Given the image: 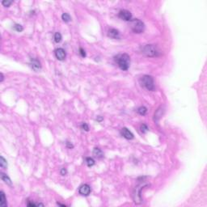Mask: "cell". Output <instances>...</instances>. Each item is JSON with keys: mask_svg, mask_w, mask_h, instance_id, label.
Masks as SVG:
<instances>
[{"mask_svg": "<svg viewBox=\"0 0 207 207\" xmlns=\"http://www.w3.org/2000/svg\"><path fill=\"white\" fill-rule=\"evenodd\" d=\"M115 62L122 71H128L129 65H130V57L127 54H118L115 57Z\"/></svg>", "mask_w": 207, "mask_h": 207, "instance_id": "obj_1", "label": "cell"}, {"mask_svg": "<svg viewBox=\"0 0 207 207\" xmlns=\"http://www.w3.org/2000/svg\"><path fill=\"white\" fill-rule=\"evenodd\" d=\"M141 84L143 88H145L148 91L155 90V81L152 76L151 75H144L140 79Z\"/></svg>", "mask_w": 207, "mask_h": 207, "instance_id": "obj_2", "label": "cell"}, {"mask_svg": "<svg viewBox=\"0 0 207 207\" xmlns=\"http://www.w3.org/2000/svg\"><path fill=\"white\" fill-rule=\"evenodd\" d=\"M142 52L147 57H157L159 55V52L157 47L154 45H145L142 48Z\"/></svg>", "mask_w": 207, "mask_h": 207, "instance_id": "obj_3", "label": "cell"}, {"mask_svg": "<svg viewBox=\"0 0 207 207\" xmlns=\"http://www.w3.org/2000/svg\"><path fill=\"white\" fill-rule=\"evenodd\" d=\"M130 28L134 32L142 33L145 29V24L142 20L138 19H134V20H132L130 22Z\"/></svg>", "mask_w": 207, "mask_h": 207, "instance_id": "obj_4", "label": "cell"}, {"mask_svg": "<svg viewBox=\"0 0 207 207\" xmlns=\"http://www.w3.org/2000/svg\"><path fill=\"white\" fill-rule=\"evenodd\" d=\"M146 186H148V184H140L136 187V189L134 192V196H133L134 201L136 204H140L142 203V201H143V199H142V196H141V191H142V189Z\"/></svg>", "mask_w": 207, "mask_h": 207, "instance_id": "obj_5", "label": "cell"}, {"mask_svg": "<svg viewBox=\"0 0 207 207\" xmlns=\"http://www.w3.org/2000/svg\"><path fill=\"white\" fill-rule=\"evenodd\" d=\"M120 19L125 21H131L132 20V14L130 11L127 10H121L118 13Z\"/></svg>", "mask_w": 207, "mask_h": 207, "instance_id": "obj_6", "label": "cell"}, {"mask_svg": "<svg viewBox=\"0 0 207 207\" xmlns=\"http://www.w3.org/2000/svg\"><path fill=\"white\" fill-rule=\"evenodd\" d=\"M79 194L82 195V196H88L91 192V187L89 186L88 184H84L79 187Z\"/></svg>", "mask_w": 207, "mask_h": 207, "instance_id": "obj_7", "label": "cell"}, {"mask_svg": "<svg viewBox=\"0 0 207 207\" xmlns=\"http://www.w3.org/2000/svg\"><path fill=\"white\" fill-rule=\"evenodd\" d=\"M66 54L62 48H58V49H57L55 50V57H56L58 60H60V61H63V60L66 58Z\"/></svg>", "mask_w": 207, "mask_h": 207, "instance_id": "obj_8", "label": "cell"}, {"mask_svg": "<svg viewBox=\"0 0 207 207\" xmlns=\"http://www.w3.org/2000/svg\"><path fill=\"white\" fill-rule=\"evenodd\" d=\"M121 135L123 136L125 138L128 139V140H131V139H133L134 137L133 133H132L130 130H129V129L127 128H126V127L121 129Z\"/></svg>", "mask_w": 207, "mask_h": 207, "instance_id": "obj_9", "label": "cell"}, {"mask_svg": "<svg viewBox=\"0 0 207 207\" xmlns=\"http://www.w3.org/2000/svg\"><path fill=\"white\" fill-rule=\"evenodd\" d=\"M31 66L32 68L35 71H39L41 69V65L40 62L36 58H31Z\"/></svg>", "mask_w": 207, "mask_h": 207, "instance_id": "obj_10", "label": "cell"}, {"mask_svg": "<svg viewBox=\"0 0 207 207\" xmlns=\"http://www.w3.org/2000/svg\"><path fill=\"white\" fill-rule=\"evenodd\" d=\"M108 36L112 39H120V32L115 28H111L108 32Z\"/></svg>", "mask_w": 207, "mask_h": 207, "instance_id": "obj_11", "label": "cell"}, {"mask_svg": "<svg viewBox=\"0 0 207 207\" xmlns=\"http://www.w3.org/2000/svg\"><path fill=\"white\" fill-rule=\"evenodd\" d=\"M0 206L2 207H7V206H8V204H7V198L3 191H1V192H0Z\"/></svg>", "mask_w": 207, "mask_h": 207, "instance_id": "obj_12", "label": "cell"}, {"mask_svg": "<svg viewBox=\"0 0 207 207\" xmlns=\"http://www.w3.org/2000/svg\"><path fill=\"white\" fill-rule=\"evenodd\" d=\"M93 155L96 158H97V159H102L104 157L103 151L98 147H96L93 150Z\"/></svg>", "mask_w": 207, "mask_h": 207, "instance_id": "obj_13", "label": "cell"}, {"mask_svg": "<svg viewBox=\"0 0 207 207\" xmlns=\"http://www.w3.org/2000/svg\"><path fill=\"white\" fill-rule=\"evenodd\" d=\"M0 175H1V179H2V180H3V181L5 182L7 184L11 185V180L10 178H9L6 174H4V173H2V172H1V173H0Z\"/></svg>", "mask_w": 207, "mask_h": 207, "instance_id": "obj_14", "label": "cell"}, {"mask_svg": "<svg viewBox=\"0 0 207 207\" xmlns=\"http://www.w3.org/2000/svg\"><path fill=\"white\" fill-rule=\"evenodd\" d=\"M137 111H138V114L142 115V116H144V115H146V113L147 112V109H146V107H144V106H141V107L138 108Z\"/></svg>", "mask_w": 207, "mask_h": 207, "instance_id": "obj_15", "label": "cell"}, {"mask_svg": "<svg viewBox=\"0 0 207 207\" xmlns=\"http://www.w3.org/2000/svg\"><path fill=\"white\" fill-rule=\"evenodd\" d=\"M0 167L3 169H5L8 167V163H7V160L3 158V156L0 157Z\"/></svg>", "mask_w": 207, "mask_h": 207, "instance_id": "obj_16", "label": "cell"}, {"mask_svg": "<svg viewBox=\"0 0 207 207\" xmlns=\"http://www.w3.org/2000/svg\"><path fill=\"white\" fill-rule=\"evenodd\" d=\"M62 20H63L65 23H68V22H70V21L71 20V16H70L68 13H63V14H62Z\"/></svg>", "mask_w": 207, "mask_h": 207, "instance_id": "obj_17", "label": "cell"}, {"mask_svg": "<svg viewBox=\"0 0 207 207\" xmlns=\"http://www.w3.org/2000/svg\"><path fill=\"white\" fill-rule=\"evenodd\" d=\"M86 163L88 167H92L93 165H95V160L91 157H88L86 159Z\"/></svg>", "mask_w": 207, "mask_h": 207, "instance_id": "obj_18", "label": "cell"}, {"mask_svg": "<svg viewBox=\"0 0 207 207\" xmlns=\"http://www.w3.org/2000/svg\"><path fill=\"white\" fill-rule=\"evenodd\" d=\"M62 39V37L61 33H60V32H56V33H55V35H54V40H55V42H57V43L61 42Z\"/></svg>", "mask_w": 207, "mask_h": 207, "instance_id": "obj_19", "label": "cell"}, {"mask_svg": "<svg viewBox=\"0 0 207 207\" xmlns=\"http://www.w3.org/2000/svg\"><path fill=\"white\" fill-rule=\"evenodd\" d=\"M140 129H141V132H142L143 134H145V133H146V132L149 130L148 126H146V124H143V125H142V126H140Z\"/></svg>", "mask_w": 207, "mask_h": 207, "instance_id": "obj_20", "label": "cell"}, {"mask_svg": "<svg viewBox=\"0 0 207 207\" xmlns=\"http://www.w3.org/2000/svg\"><path fill=\"white\" fill-rule=\"evenodd\" d=\"M13 28H14V29H15L16 31V32H22V31H23V29H24L22 26H21L20 24H15V25H14Z\"/></svg>", "mask_w": 207, "mask_h": 207, "instance_id": "obj_21", "label": "cell"}, {"mask_svg": "<svg viewBox=\"0 0 207 207\" xmlns=\"http://www.w3.org/2000/svg\"><path fill=\"white\" fill-rule=\"evenodd\" d=\"M12 3H13L12 1H9V0H4V1L2 2V4H3L4 7H6V8H8V7L10 6Z\"/></svg>", "mask_w": 207, "mask_h": 207, "instance_id": "obj_22", "label": "cell"}, {"mask_svg": "<svg viewBox=\"0 0 207 207\" xmlns=\"http://www.w3.org/2000/svg\"><path fill=\"white\" fill-rule=\"evenodd\" d=\"M81 128L83 129H84V130H85V131H89V126H88V125L87 124V123H85V122H83V123H82V125H81Z\"/></svg>", "mask_w": 207, "mask_h": 207, "instance_id": "obj_23", "label": "cell"}, {"mask_svg": "<svg viewBox=\"0 0 207 207\" xmlns=\"http://www.w3.org/2000/svg\"><path fill=\"white\" fill-rule=\"evenodd\" d=\"M79 54H80L81 57H86V53H85V51H84V49H82V48H80V49H79Z\"/></svg>", "mask_w": 207, "mask_h": 207, "instance_id": "obj_24", "label": "cell"}, {"mask_svg": "<svg viewBox=\"0 0 207 207\" xmlns=\"http://www.w3.org/2000/svg\"><path fill=\"white\" fill-rule=\"evenodd\" d=\"M66 173H67V171H66V168H65V167L62 168V170H61V175H66Z\"/></svg>", "mask_w": 207, "mask_h": 207, "instance_id": "obj_25", "label": "cell"}, {"mask_svg": "<svg viewBox=\"0 0 207 207\" xmlns=\"http://www.w3.org/2000/svg\"><path fill=\"white\" fill-rule=\"evenodd\" d=\"M66 146H67L68 148H70V149H71V148L74 147V146L72 145V144L70 143V142H67V143H66Z\"/></svg>", "mask_w": 207, "mask_h": 207, "instance_id": "obj_26", "label": "cell"}, {"mask_svg": "<svg viewBox=\"0 0 207 207\" xmlns=\"http://www.w3.org/2000/svg\"><path fill=\"white\" fill-rule=\"evenodd\" d=\"M96 120H97L98 121H101L103 120V118H102V117H101L100 116H98L97 117H96Z\"/></svg>", "mask_w": 207, "mask_h": 207, "instance_id": "obj_27", "label": "cell"}, {"mask_svg": "<svg viewBox=\"0 0 207 207\" xmlns=\"http://www.w3.org/2000/svg\"><path fill=\"white\" fill-rule=\"evenodd\" d=\"M4 79V76H3V74L1 73V82H3Z\"/></svg>", "mask_w": 207, "mask_h": 207, "instance_id": "obj_28", "label": "cell"}, {"mask_svg": "<svg viewBox=\"0 0 207 207\" xmlns=\"http://www.w3.org/2000/svg\"><path fill=\"white\" fill-rule=\"evenodd\" d=\"M57 205H58V206H65V207H66V205L61 204V203H58V202H57Z\"/></svg>", "mask_w": 207, "mask_h": 207, "instance_id": "obj_29", "label": "cell"}]
</instances>
